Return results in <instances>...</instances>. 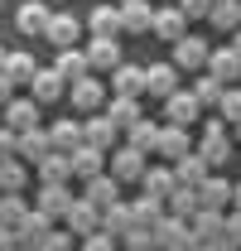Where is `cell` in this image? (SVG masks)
Instances as JSON below:
<instances>
[{"label": "cell", "mask_w": 241, "mask_h": 251, "mask_svg": "<svg viewBox=\"0 0 241 251\" xmlns=\"http://www.w3.org/2000/svg\"><path fill=\"white\" fill-rule=\"evenodd\" d=\"M241 247V213H227V251Z\"/></svg>", "instance_id": "c3c4849f"}, {"label": "cell", "mask_w": 241, "mask_h": 251, "mask_svg": "<svg viewBox=\"0 0 241 251\" xmlns=\"http://www.w3.org/2000/svg\"><path fill=\"white\" fill-rule=\"evenodd\" d=\"M198 251H222V247H198Z\"/></svg>", "instance_id": "11a10c76"}, {"label": "cell", "mask_w": 241, "mask_h": 251, "mask_svg": "<svg viewBox=\"0 0 241 251\" xmlns=\"http://www.w3.org/2000/svg\"><path fill=\"white\" fill-rule=\"evenodd\" d=\"M24 179H29V169H24V159H20V155L0 159V193H20Z\"/></svg>", "instance_id": "8d00e7d4"}, {"label": "cell", "mask_w": 241, "mask_h": 251, "mask_svg": "<svg viewBox=\"0 0 241 251\" xmlns=\"http://www.w3.org/2000/svg\"><path fill=\"white\" fill-rule=\"evenodd\" d=\"M20 155V130H10V126H0V159Z\"/></svg>", "instance_id": "bcb514c9"}, {"label": "cell", "mask_w": 241, "mask_h": 251, "mask_svg": "<svg viewBox=\"0 0 241 251\" xmlns=\"http://www.w3.org/2000/svg\"><path fill=\"white\" fill-rule=\"evenodd\" d=\"M5 53H10V49H5V44H0V68H5Z\"/></svg>", "instance_id": "db71d44e"}, {"label": "cell", "mask_w": 241, "mask_h": 251, "mask_svg": "<svg viewBox=\"0 0 241 251\" xmlns=\"http://www.w3.org/2000/svg\"><path fill=\"white\" fill-rule=\"evenodd\" d=\"M140 188H145L150 198H164V203H169V193L179 188V179H174V164H150V169H145V179H140Z\"/></svg>", "instance_id": "d6986e66"}, {"label": "cell", "mask_w": 241, "mask_h": 251, "mask_svg": "<svg viewBox=\"0 0 241 251\" xmlns=\"http://www.w3.org/2000/svg\"><path fill=\"white\" fill-rule=\"evenodd\" d=\"M198 111H203V101H198L193 92H183V87L174 97H164V121H169V126H193Z\"/></svg>", "instance_id": "30bf717a"}, {"label": "cell", "mask_w": 241, "mask_h": 251, "mask_svg": "<svg viewBox=\"0 0 241 251\" xmlns=\"http://www.w3.org/2000/svg\"><path fill=\"white\" fill-rule=\"evenodd\" d=\"M68 101H72L77 111H96V106H106V87L87 73V77H77V82L68 87Z\"/></svg>", "instance_id": "2e32d148"}, {"label": "cell", "mask_w": 241, "mask_h": 251, "mask_svg": "<svg viewBox=\"0 0 241 251\" xmlns=\"http://www.w3.org/2000/svg\"><path fill=\"white\" fill-rule=\"evenodd\" d=\"M198 155L208 159L212 169L232 159V140H227V121H222V116H217V121H208V126H203V145H198Z\"/></svg>", "instance_id": "3957f363"}, {"label": "cell", "mask_w": 241, "mask_h": 251, "mask_svg": "<svg viewBox=\"0 0 241 251\" xmlns=\"http://www.w3.org/2000/svg\"><path fill=\"white\" fill-rule=\"evenodd\" d=\"M111 92H116V97H140V92H145V68L120 63L116 73H111Z\"/></svg>", "instance_id": "d4e9b609"}, {"label": "cell", "mask_w": 241, "mask_h": 251, "mask_svg": "<svg viewBox=\"0 0 241 251\" xmlns=\"http://www.w3.org/2000/svg\"><path fill=\"white\" fill-rule=\"evenodd\" d=\"M34 169H39V179H44V184H68V179H72V155L53 150V155H44V159H39Z\"/></svg>", "instance_id": "4316f807"}, {"label": "cell", "mask_w": 241, "mask_h": 251, "mask_svg": "<svg viewBox=\"0 0 241 251\" xmlns=\"http://www.w3.org/2000/svg\"><path fill=\"white\" fill-rule=\"evenodd\" d=\"M232 203H237V213H241V184H237V188H232Z\"/></svg>", "instance_id": "816d5d0a"}, {"label": "cell", "mask_w": 241, "mask_h": 251, "mask_svg": "<svg viewBox=\"0 0 241 251\" xmlns=\"http://www.w3.org/2000/svg\"><path fill=\"white\" fill-rule=\"evenodd\" d=\"M154 155H164L169 164H179L183 155H193V140H188V126H169L164 121V130H159V150Z\"/></svg>", "instance_id": "7c38bea8"}, {"label": "cell", "mask_w": 241, "mask_h": 251, "mask_svg": "<svg viewBox=\"0 0 241 251\" xmlns=\"http://www.w3.org/2000/svg\"><path fill=\"white\" fill-rule=\"evenodd\" d=\"M232 188H237V184H227V179L208 174V179H203V188H198V203H203V208H212V213H222V208L232 203Z\"/></svg>", "instance_id": "f546056e"}, {"label": "cell", "mask_w": 241, "mask_h": 251, "mask_svg": "<svg viewBox=\"0 0 241 251\" xmlns=\"http://www.w3.org/2000/svg\"><path fill=\"white\" fill-rule=\"evenodd\" d=\"M232 49H237V53H241V29H237V34H232Z\"/></svg>", "instance_id": "f5cc1de1"}, {"label": "cell", "mask_w": 241, "mask_h": 251, "mask_svg": "<svg viewBox=\"0 0 241 251\" xmlns=\"http://www.w3.org/2000/svg\"><path fill=\"white\" fill-rule=\"evenodd\" d=\"M208 174H212V164L198 155V150H193V155H183L179 164H174V179H179V188H203V179H208Z\"/></svg>", "instance_id": "ffe728a7"}, {"label": "cell", "mask_w": 241, "mask_h": 251, "mask_svg": "<svg viewBox=\"0 0 241 251\" xmlns=\"http://www.w3.org/2000/svg\"><path fill=\"white\" fill-rule=\"evenodd\" d=\"M120 247H125V251H159V242H154L150 227H140V222H135V227L120 237Z\"/></svg>", "instance_id": "b9f144b4"}, {"label": "cell", "mask_w": 241, "mask_h": 251, "mask_svg": "<svg viewBox=\"0 0 241 251\" xmlns=\"http://www.w3.org/2000/svg\"><path fill=\"white\" fill-rule=\"evenodd\" d=\"M116 130H120V126L111 121L106 111H101V116H87V121H82V140H87V145H96V150H106V155H111V150H116Z\"/></svg>", "instance_id": "4fadbf2b"}, {"label": "cell", "mask_w": 241, "mask_h": 251, "mask_svg": "<svg viewBox=\"0 0 241 251\" xmlns=\"http://www.w3.org/2000/svg\"><path fill=\"white\" fill-rule=\"evenodd\" d=\"M63 92H68V77H63L58 68H39V73H34V82H29V97L39 101V106L58 101Z\"/></svg>", "instance_id": "ba28073f"}, {"label": "cell", "mask_w": 241, "mask_h": 251, "mask_svg": "<svg viewBox=\"0 0 241 251\" xmlns=\"http://www.w3.org/2000/svg\"><path fill=\"white\" fill-rule=\"evenodd\" d=\"M212 5H217V0H179V10L188 15V20H208Z\"/></svg>", "instance_id": "f6af8a7d"}, {"label": "cell", "mask_w": 241, "mask_h": 251, "mask_svg": "<svg viewBox=\"0 0 241 251\" xmlns=\"http://www.w3.org/2000/svg\"><path fill=\"white\" fill-rule=\"evenodd\" d=\"M188 92L198 97V101H203V106H222V92H227V82H217V77H212V73H203V77H198V82H193V87H188Z\"/></svg>", "instance_id": "ab89813d"}, {"label": "cell", "mask_w": 241, "mask_h": 251, "mask_svg": "<svg viewBox=\"0 0 241 251\" xmlns=\"http://www.w3.org/2000/svg\"><path fill=\"white\" fill-rule=\"evenodd\" d=\"M208 73L217 77V82L232 87V82L241 77V53L232 49V44H227V49H212V53H208Z\"/></svg>", "instance_id": "e0dca14e"}, {"label": "cell", "mask_w": 241, "mask_h": 251, "mask_svg": "<svg viewBox=\"0 0 241 251\" xmlns=\"http://www.w3.org/2000/svg\"><path fill=\"white\" fill-rule=\"evenodd\" d=\"M208 25H212V29H222V34H237L241 29V0H217L212 15H208Z\"/></svg>", "instance_id": "836d02e7"}, {"label": "cell", "mask_w": 241, "mask_h": 251, "mask_svg": "<svg viewBox=\"0 0 241 251\" xmlns=\"http://www.w3.org/2000/svg\"><path fill=\"white\" fill-rule=\"evenodd\" d=\"M208 39H198V34H183V39H174V68H183V73H203L208 68Z\"/></svg>", "instance_id": "6da1fadb"}, {"label": "cell", "mask_w": 241, "mask_h": 251, "mask_svg": "<svg viewBox=\"0 0 241 251\" xmlns=\"http://www.w3.org/2000/svg\"><path fill=\"white\" fill-rule=\"evenodd\" d=\"M116 247H120V237H111L106 227L92 232V237H82V251H116Z\"/></svg>", "instance_id": "ee69618b"}, {"label": "cell", "mask_w": 241, "mask_h": 251, "mask_svg": "<svg viewBox=\"0 0 241 251\" xmlns=\"http://www.w3.org/2000/svg\"><path fill=\"white\" fill-rule=\"evenodd\" d=\"M145 155L135 150V145H120V150H111V179H120V184H140L145 179Z\"/></svg>", "instance_id": "277c9868"}, {"label": "cell", "mask_w": 241, "mask_h": 251, "mask_svg": "<svg viewBox=\"0 0 241 251\" xmlns=\"http://www.w3.org/2000/svg\"><path fill=\"white\" fill-rule=\"evenodd\" d=\"M116 5H125V0H116Z\"/></svg>", "instance_id": "9f6ffc18"}, {"label": "cell", "mask_w": 241, "mask_h": 251, "mask_svg": "<svg viewBox=\"0 0 241 251\" xmlns=\"http://www.w3.org/2000/svg\"><path fill=\"white\" fill-rule=\"evenodd\" d=\"M44 155H53V140H48V130H44V126L20 130V159H24V164H39Z\"/></svg>", "instance_id": "44dd1931"}, {"label": "cell", "mask_w": 241, "mask_h": 251, "mask_svg": "<svg viewBox=\"0 0 241 251\" xmlns=\"http://www.w3.org/2000/svg\"><path fill=\"white\" fill-rule=\"evenodd\" d=\"M0 126H10V130H34V126H39V101H34V97H15V101L0 111Z\"/></svg>", "instance_id": "5bb4252c"}, {"label": "cell", "mask_w": 241, "mask_h": 251, "mask_svg": "<svg viewBox=\"0 0 241 251\" xmlns=\"http://www.w3.org/2000/svg\"><path fill=\"white\" fill-rule=\"evenodd\" d=\"M164 251H198V237H188V242H174V247H164Z\"/></svg>", "instance_id": "f907efd6"}, {"label": "cell", "mask_w": 241, "mask_h": 251, "mask_svg": "<svg viewBox=\"0 0 241 251\" xmlns=\"http://www.w3.org/2000/svg\"><path fill=\"white\" fill-rule=\"evenodd\" d=\"M53 68H58L63 77H68V87H72L77 77H87V73H92V63H87V49H58Z\"/></svg>", "instance_id": "83f0119b"}, {"label": "cell", "mask_w": 241, "mask_h": 251, "mask_svg": "<svg viewBox=\"0 0 241 251\" xmlns=\"http://www.w3.org/2000/svg\"><path fill=\"white\" fill-rule=\"evenodd\" d=\"M29 213H34V208L20 198V193H0V222H5V227H20Z\"/></svg>", "instance_id": "f35d334b"}, {"label": "cell", "mask_w": 241, "mask_h": 251, "mask_svg": "<svg viewBox=\"0 0 241 251\" xmlns=\"http://www.w3.org/2000/svg\"><path fill=\"white\" fill-rule=\"evenodd\" d=\"M106 164V150H96V145H82V150H72V174L87 184V179H96V174H106L101 169Z\"/></svg>", "instance_id": "f1b7e54d"}, {"label": "cell", "mask_w": 241, "mask_h": 251, "mask_svg": "<svg viewBox=\"0 0 241 251\" xmlns=\"http://www.w3.org/2000/svg\"><path fill=\"white\" fill-rule=\"evenodd\" d=\"M154 34H159V39H169V44H174V39H183V34H188V15H183L179 5L154 10Z\"/></svg>", "instance_id": "603a6c76"}, {"label": "cell", "mask_w": 241, "mask_h": 251, "mask_svg": "<svg viewBox=\"0 0 241 251\" xmlns=\"http://www.w3.org/2000/svg\"><path fill=\"white\" fill-rule=\"evenodd\" d=\"M15 251H24V247H15Z\"/></svg>", "instance_id": "6f0895ef"}, {"label": "cell", "mask_w": 241, "mask_h": 251, "mask_svg": "<svg viewBox=\"0 0 241 251\" xmlns=\"http://www.w3.org/2000/svg\"><path fill=\"white\" fill-rule=\"evenodd\" d=\"M77 34H82V20L77 15H68V10H53V20H48V44L53 49H77Z\"/></svg>", "instance_id": "9c48e42d"}, {"label": "cell", "mask_w": 241, "mask_h": 251, "mask_svg": "<svg viewBox=\"0 0 241 251\" xmlns=\"http://www.w3.org/2000/svg\"><path fill=\"white\" fill-rule=\"evenodd\" d=\"M0 73H5L15 87H29V82H34V73H39V63H34V53H24V49H10Z\"/></svg>", "instance_id": "ac0fdd59"}, {"label": "cell", "mask_w": 241, "mask_h": 251, "mask_svg": "<svg viewBox=\"0 0 241 251\" xmlns=\"http://www.w3.org/2000/svg\"><path fill=\"white\" fill-rule=\"evenodd\" d=\"M72 203H77V198H72V188H68V184H44V188H39V208H44L48 218H68Z\"/></svg>", "instance_id": "7402d4cb"}, {"label": "cell", "mask_w": 241, "mask_h": 251, "mask_svg": "<svg viewBox=\"0 0 241 251\" xmlns=\"http://www.w3.org/2000/svg\"><path fill=\"white\" fill-rule=\"evenodd\" d=\"M10 101H15V82H10V77H5V73H0V111H5V106H10Z\"/></svg>", "instance_id": "681fc988"}, {"label": "cell", "mask_w": 241, "mask_h": 251, "mask_svg": "<svg viewBox=\"0 0 241 251\" xmlns=\"http://www.w3.org/2000/svg\"><path fill=\"white\" fill-rule=\"evenodd\" d=\"M164 208H169V213H174V218H183V222H193V218H198V208H203V203H198V188H174V193H169V203H164Z\"/></svg>", "instance_id": "74e56055"}, {"label": "cell", "mask_w": 241, "mask_h": 251, "mask_svg": "<svg viewBox=\"0 0 241 251\" xmlns=\"http://www.w3.org/2000/svg\"><path fill=\"white\" fill-rule=\"evenodd\" d=\"M48 140H53V150H63V155H72V150H82V145H87V140H82V126L68 121V116L48 126Z\"/></svg>", "instance_id": "484cf974"}, {"label": "cell", "mask_w": 241, "mask_h": 251, "mask_svg": "<svg viewBox=\"0 0 241 251\" xmlns=\"http://www.w3.org/2000/svg\"><path fill=\"white\" fill-rule=\"evenodd\" d=\"M106 116H111L120 130H130L135 121H145V111H140V97H111V101H106Z\"/></svg>", "instance_id": "1f68e13d"}, {"label": "cell", "mask_w": 241, "mask_h": 251, "mask_svg": "<svg viewBox=\"0 0 241 251\" xmlns=\"http://www.w3.org/2000/svg\"><path fill=\"white\" fill-rule=\"evenodd\" d=\"M15 232H20V247H24V251H44V242H48V232H53V218H48L44 208H34V213H29L24 222H20Z\"/></svg>", "instance_id": "8992f818"}, {"label": "cell", "mask_w": 241, "mask_h": 251, "mask_svg": "<svg viewBox=\"0 0 241 251\" xmlns=\"http://www.w3.org/2000/svg\"><path fill=\"white\" fill-rule=\"evenodd\" d=\"M198 247H222L227 251V213H212V208H198V218L188 222Z\"/></svg>", "instance_id": "7a4b0ae2"}, {"label": "cell", "mask_w": 241, "mask_h": 251, "mask_svg": "<svg viewBox=\"0 0 241 251\" xmlns=\"http://www.w3.org/2000/svg\"><path fill=\"white\" fill-rule=\"evenodd\" d=\"M87 63H92V73H101V68L116 73L120 68V44L111 39V34H96V39L87 44Z\"/></svg>", "instance_id": "9a60e30c"}, {"label": "cell", "mask_w": 241, "mask_h": 251, "mask_svg": "<svg viewBox=\"0 0 241 251\" xmlns=\"http://www.w3.org/2000/svg\"><path fill=\"white\" fill-rule=\"evenodd\" d=\"M130 208H135V222H140V227H154V222L164 218V198H150V193H140Z\"/></svg>", "instance_id": "60d3db41"}, {"label": "cell", "mask_w": 241, "mask_h": 251, "mask_svg": "<svg viewBox=\"0 0 241 251\" xmlns=\"http://www.w3.org/2000/svg\"><path fill=\"white\" fill-rule=\"evenodd\" d=\"M145 92L159 97V101L174 97L179 92V68H174V63H150V68H145Z\"/></svg>", "instance_id": "8fae6325"}, {"label": "cell", "mask_w": 241, "mask_h": 251, "mask_svg": "<svg viewBox=\"0 0 241 251\" xmlns=\"http://www.w3.org/2000/svg\"><path fill=\"white\" fill-rule=\"evenodd\" d=\"M217 111H222V121H227V126H241V87H227Z\"/></svg>", "instance_id": "7bdbcfd3"}, {"label": "cell", "mask_w": 241, "mask_h": 251, "mask_svg": "<svg viewBox=\"0 0 241 251\" xmlns=\"http://www.w3.org/2000/svg\"><path fill=\"white\" fill-rule=\"evenodd\" d=\"M101 227H106V232H111V237H125V232H130V227H135V208H130V203H125V198H120V203H111V208H106V213H101Z\"/></svg>", "instance_id": "e575fe53"}, {"label": "cell", "mask_w": 241, "mask_h": 251, "mask_svg": "<svg viewBox=\"0 0 241 251\" xmlns=\"http://www.w3.org/2000/svg\"><path fill=\"white\" fill-rule=\"evenodd\" d=\"M87 29L92 34H111V39H116V34H120V5H96V10L87 15Z\"/></svg>", "instance_id": "d590c367"}, {"label": "cell", "mask_w": 241, "mask_h": 251, "mask_svg": "<svg viewBox=\"0 0 241 251\" xmlns=\"http://www.w3.org/2000/svg\"><path fill=\"white\" fill-rule=\"evenodd\" d=\"M63 222H68V232L82 242V237H92V232H101V208L87 203V198H77V203L68 208V218H63Z\"/></svg>", "instance_id": "5b68a950"}, {"label": "cell", "mask_w": 241, "mask_h": 251, "mask_svg": "<svg viewBox=\"0 0 241 251\" xmlns=\"http://www.w3.org/2000/svg\"><path fill=\"white\" fill-rule=\"evenodd\" d=\"M44 251H72V232H48Z\"/></svg>", "instance_id": "7dc6e473"}, {"label": "cell", "mask_w": 241, "mask_h": 251, "mask_svg": "<svg viewBox=\"0 0 241 251\" xmlns=\"http://www.w3.org/2000/svg\"><path fill=\"white\" fill-rule=\"evenodd\" d=\"M48 20H53V10H48V5H44V0H24V5H20V10H15V29L20 34H48Z\"/></svg>", "instance_id": "52a82bcc"}, {"label": "cell", "mask_w": 241, "mask_h": 251, "mask_svg": "<svg viewBox=\"0 0 241 251\" xmlns=\"http://www.w3.org/2000/svg\"><path fill=\"white\" fill-rule=\"evenodd\" d=\"M0 5H5V0H0Z\"/></svg>", "instance_id": "680465c9"}, {"label": "cell", "mask_w": 241, "mask_h": 251, "mask_svg": "<svg viewBox=\"0 0 241 251\" xmlns=\"http://www.w3.org/2000/svg\"><path fill=\"white\" fill-rule=\"evenodd\" d=\"M159 130H164V126L145 116V121H135L130 130H125V145H135L140 155H150V150H159Z\"/></svg>", "instance_id": "d6a6232c"}, {"label": "cell", "mask_w": 241, "mask_h": 251, "mask_svg": "<svg viewBox=\"0 0 241 251\" xmlns=\"http://www.w3.org/2000/svg\"><path fill=\"white\" fill-rule=\"evenodd\" d=\"M120 29H130V34L154 29V10L145 0H125V5H120Z\"/></svg>", "instance_id": "4dcf8cb0"}, {"label": "cell", "mask_w": 241, "mask_h": 251, "mask_svg": "<svg viewBox=\"0 0 241 251\" xmlns=\"http://www.w3.org/2000/svg\"><path fill=\"white\" fill-rule=\"evenodd\" d=\"M87 203H96L101 213L111 208V203H120V179H111V174H96V179H87V193H82Z\"/></svg>", "instance_id": "cb8c5ba5"}]
</instances>
